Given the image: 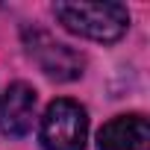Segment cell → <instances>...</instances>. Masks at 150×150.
Returning a JSON list of instances; mask_svg holds the SVG:
<instances>
[{
    "label": "cell",
    "instance_id": "cell-1",
    "mask_svg": "<svg viewBox=\"0 0 150 150\" xmlns=\"http://www.w3.org/2000/svg\"><path fill=\"white\" fill-rule=\"evenodd\" d=\"M53 15L68 33L94 41H118L129 27V12L121 3H56Z\"/></svg>",
    "mask_w": 150,
    "mask_h": 150
},
{
    "label": "cell",
    "instance_id": "cell-2",
    "mask_svg": "<svg viewBox=\"0 0 150 150\" xmlns=\"http://www.w3.org/2000/svg\"><path fill=\"white\" fill-rule=\"evenodd\" d=\"M88 115L77 100L59 97L47 106L41 118V147L44 150H86Z\"/></svg>",
    "mask_w": 150,
    "mask_h": 150
},
{
    "label": "cell",
    "instance_id": "cell-3",
    "mask_svg": "<svg viewBox=\"0 0 150 150\" xmlns=\"http://www.w3.org/2000/svg\"><path fill=\"white\" fill-rule=\"evenodd\" d=\"M24 44H27L30 59L47 74L50 80L71 83V80H80V77H83L86 59H83L80 50H74V47L56 41L53 35H47V33H41V30L24 33Z\"/></svg>",
    "mask_w": 150,
    "mask_h": 150
},
{
    "label": "cell",
    "instance_id": "cell-4",
    "mask_svg": "<svg viewBox=\"0 0 150 150\" xmlns=\"http://www.w3.org/2000/svg\"><path fill=\"white\" fill-rule=\"evenodd\" d=\"M35 88L27 86V83H12L0 100V132L3 135H12V138H21L33 129V121H35Z\"/></svg>",
    "mask_w": 150,
    "mask_h": 150
},
{
    "label": "cell",
    "instance_id": "cell-5",
    "mask_svg": "<svg viewBox=\"0 0 150 150\" xmlns=\"http://www.w3.org/2000/svg\"><path fill=\"white\" fill-rule=\"evenodd\" d=\"M100 150H150V124L144 115H118L97 132Z\"/></svg>",
    "mask_w": 150,
    "mask_h": 150
}]
</instances>
